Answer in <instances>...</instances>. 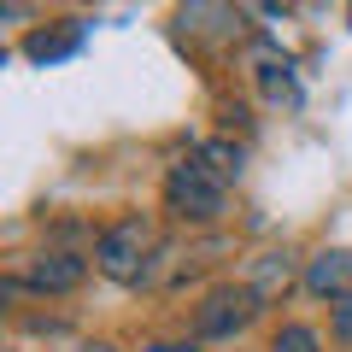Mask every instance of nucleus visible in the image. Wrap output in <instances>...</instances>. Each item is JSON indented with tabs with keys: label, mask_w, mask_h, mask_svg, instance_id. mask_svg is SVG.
<instances>
[{
	"label": "nucleus",
	"mask_w": 352,
	"mask_h": 352,
	"mask_svg": "<svg viewBox=\"0 0 352 352\" xmlns=\"http://www.w3.org/2000/svg\"><path fill=\"white\" fill-rule=\"evenodd\" d=\"M153 258H159V229H153V217H118V223L100 229V241H94V270H100L106 282H118V288H135V282L153 276Z\"/></svg>",
	"instance_id": "f257e3e1"
},
{
	"label": "nucleus",
	"mask_w": 352,
	"mask_h": 352,
	"mask_svg": "<svg viewBox=\"0 0 352 352\" xmlns=\"http://www.w3.org/2000/svg\"><path fill=\"white\" fill-rule=\"evenodd\" d=\"M229 206V182L212 170V164L200 159V153H188V159H176L170 170H164V212L176 217V223H217Z\"/></svg>",
	"instance_id": "f03ea898"
},
{
	"label": "nucleus",
	"mask_w": 352,
	"mask_h": 352,
	"mask_svg": "<svg viewBox=\"0 0 352 352\" xmlns=\"http://www.w3.org/2000/svg\"><path fill=\"white\" fill-rule=\"evenodd\" d=\"M258 311H264V300L247 282H217V288L194 305V335L200 340H235Z\"/></svg>",
	"instance_id": "7ed1b4c3"
},
{
	"label": "nucleus",
	"mask_w": 352,
	"mask_h": 352,
	"mask_svg": "<svg viewBox=\"0 0 352 352\" xmlns=\"http://www.w3.org/2000/svg\"><path fill=\"white\" fill-rule=\"evenodd\" d=\"M82 276H88V258L82 252H65V247H53V252H36V258H24V270L12 276V288H30V294H76L82 288Z\"/></svg>",
	"instance_id": "20e7f679"
},
{
	"label": "nucleus",
	"mask_w": 352,
	"mask_h": 352,
	"mask_svg": "<svg viewBox=\"0 0 352 352\" xmlns=\"http://www.w3.org/2000/svg\"><path fill=\"white\" fill-rule=\"evenodd\" d=\"M300 288L311 294V300H346L352 294V252L346 247H323L317 258H305V276H300Z\"/></svg>",
	"instance_id": "39448f33"
},
{
	"label": "nucleus",
	"mask_w": 352,
	"mask_h": 352,
	"mask_svg": "<svg viewBox=\"0 0 352 352\" xmlns=\"http://www.w3.org/2000/svg\"><path fill=\"white\" fill-rule=\"evenodd\" d=\"M176 24L188 30V36H200V41H235L241 36V18L229 12L223 0H182L176 6Z\"/></svg>",
	"instance_id": "423d86ee"
},
{
	"label": "nucleus",
	"mask_w": 352,
	"mask_h": 352,
	"mask_svg": "<svg viewBox=\"0 0 352 352\" xmlns=\"http://www.w3.org/2000/svg\"><path fill=\"white\" fill-rule=\"evenodd\" d=\"M300 276H305V270H294V252H258V258L247 264V276H241V282H247V288L270 305V300H282Z\"/></svg>",
	"instance_id": "0eeeda50"
},
{
	"label": "nucleus",
	"mask_w": 352,
	"mask_h": 352,
	"mask_svg": "<svg viewBox=\"0 0 352 352\" xmlns=\"http://www.w3.org/2000/svg\"><path fill=\"white\" fill-rule=\"evenodd\" d=\"M82 47V24H53V30H30L24 36V59L36 65H59Z\"/></svg>",
	"instance_id": "6e6552de"
},
{
	"label": "nucleus",
	"mask_w": 352,
	"mask_h": 352,
	"mask_svg": "<svg viewBox=\"0 0 352 352\" xmlns=\"http://www.w3.org/2000/svg\"><path fill=\"white\" fill-rule=\"evenodd\" d=\"M288 71H294L288 59H276V53H258V82H264V94H270L276 106H282V100H288V106L300 100V88H294V76H288Z\"/></svg>",
	"instance_id": "1a4fd4ad"
},
{
	"label": "nucleus",
	"mask_w": 352,
	"mask_h": 352,
	"mask_svg": "<svg viewBox=\"0 0 352 352\" xmlns=\"http://www.w3.org/2000/svg\"><path fill=\"white\" fill-rule=\"evenodd\" d=\"M264 352H323V340H317L311 323H282L276 335H270V346Z\"/></svg>",
	"instance_id": "9d476101"
},
{
	"label": "nucleus",
	"mask_w": 352,
	"mask_h": 352,
	"mask_svg": "<svg viewBox=\"0 0 352 352\" xmlns=\"http://www.w3.org/2000/svg\"><path fill=\"white\" fill-rule=\"evenodd\" d=\"M194 153H200V159L212 164L223 182H235V176H241V147H235V141H200Z\"/></svg>",
	"instance_id": "9b49d317"
},
{
	"label": "nucleus",
	"mask_w": 352,
	"mask_h": 352,
	"mask_svg": "<svg viewBox=\"0 0 352 352\" xmlns=\"http://www.w3.org/2000/svg\"><path fill=\"white\" fill-rule=\"evenodd\" d=\"M329 335H335L340 346H352V294H346V300H335V305H329Z\"/></svg>",
	"instance_id": "f8f14e48"
},
{
	"label": "nucleus",
	"mask_w": 352,
	"mask_h": 352,
	"mask_svg": "<svg viewBox=\"0 0 352 352\" xmlns=\"http://www.w3.org/2000/svg\"><path fill=\"white\" fill-rule=\"evenodd\" d=\"M65 352H118L112 340H76V346H65Z\"/></svg>",
	"instance_id": "ddd939ff"
},
{
	"label": "nucleus",
	"mask_w": 352,
	"mask_h": 352,
	"mask_svg": "<svg viewBox=\"0 0 352 352\" xmlns=\"http://www.w3.org/2000/svg\"><path fill=\"white\" fill-rule=\"evenodd\" d=\"M153 352H200L194 340H164V346H153Z\"/></svg>",
	"instance_id": "4468645a"
}]
</instances>
